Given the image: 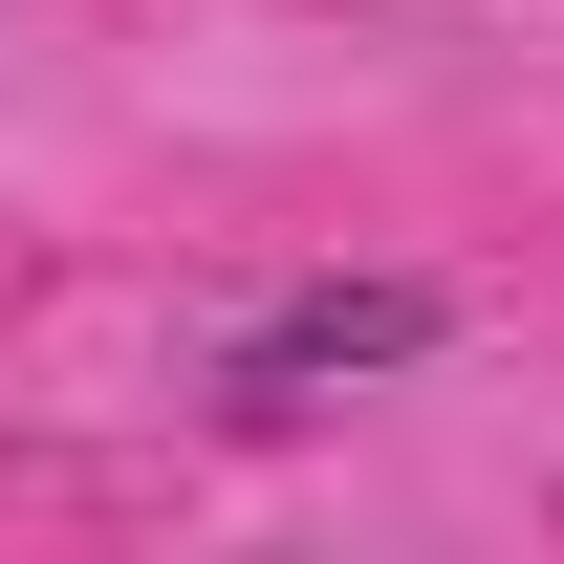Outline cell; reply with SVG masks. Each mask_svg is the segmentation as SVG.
Segmentation results:
<instances>
[{"label":"cell","mask_w":564,"mask_h":564,"mask_svg":"<svg viewBox=\"0 0 564 564\" xmlns=\"http://www.w3.org/2000/svg\"><path fill=\"white\" fill-rule=\"evenodd\" d=\"M434 348H456V282H413V261H326V282H282L217 369H239L261 413H304V391H348V369H434Z\"/></svg>","instance_id":"cell-1"}]
</instances>
